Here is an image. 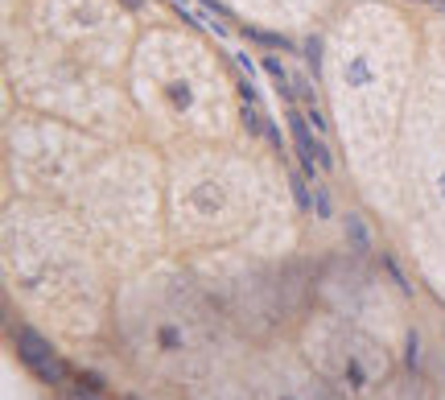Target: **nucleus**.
I'll list each match as a JSON object with an SVG mask.
<instances>
[{"instance_id":"f257e3e1","label":"nucleus","mask_w":445,"mask_h":400,"mask_svg":"<svg viewBox=\"0 0 445 400\" xmlns=\"http://www.w3.org/2000/svg\"><path fill=\"white\" fill-rule=\"evenodd\" d=\"M17 355L25 359L29 367H42V363H50V359H54V347L45 343L33 326H21V330H17Z\"/></svg>"},{"instance_id":"f03ea898","label":"nucleus","mask_w":445,"mask_h":400,"mask_svg":"<svg viewBox=\"0 0 445 400\" xmlns=\"http://www.w3.org/2000/svg\"><path fill=\"white\" fill-rule=\"evenodd\" d=\"M38 371H42L45 380H54V384H62V380H66V371H62V363H58V355L50 359V363H42Z\"/></svg>"},{"instance_id":"7ed1b4c3","label":"nucleus","mask_w":445,"mask_h":400,"mask_svg":"<svg viewBox=\"0 0 445 400\" xmlns=\"http://www.w3.org/2000/svg\"><path fill=\"white\" fill-rule=\"evenodd\" d=\"M351 239H355L359 252L367 248V239H371V235H367V223H363V219H351Z\"/></svg>"},{"instance_id":"20e7f679","label":"nucleus","mask_w":445,"mask_h":400,"mask_svg":"<svg viewBox=\"0 0 445 400\" xmlns=\"http://www.w3.org/2000/svg\"><path fill=\"white\" fill-rule=\"evenodd\" d=\"M83 400H87V397H83Z\"/></svg>"}]
</instances>
